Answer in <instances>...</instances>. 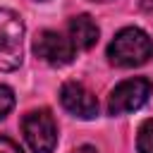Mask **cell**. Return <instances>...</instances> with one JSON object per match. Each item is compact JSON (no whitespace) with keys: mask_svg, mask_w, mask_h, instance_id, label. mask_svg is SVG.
<instances>
[{"mask_svg":"<svg viewBox=\"0 0 153 153\" xmlns=\"http://www.w3.org/2000/svg\"><path fill=\"white\" fill-rule=\"evenodd\" d=\"M153 86L148 79L143 76H134V79H124L120 81L110 96H108V112L110 115H124V112H134L141 105H146L148 96H151Z\"/></svg>","mask_w":153,"mask_h":153,"instance_id":"obj_4","label":"cell"},{"mask_svg":"<svg viewBox=\"0 0 153 153\" xmlns=\"http://www.w3.org/2000/svg\"><path fill=\"white\" fill-rule=\"evenodd\" d=\"M24 22L12 10H0V72H12L22 65Z\"/></svg>","mask_w":153,"mask_h":153,"instance_id":"obj_2","label":"cell"},{"mask_svg":"<svg viewBox=\"0 0 153 153\" xmlns=\"http://www.w3.org/2000/svg\"><path fill=\"white\" fill-rule=\"evenodd\" d=\"M67 29H69V41H72L74 50H91V48L98 43L100 31H98V24H96L88 14H76V17H72L69 24H67Z\"/></svg>","mask_w":153,"mask_h":153,"instance_id":"obj_7","label":"cell"},{"mask_svg":"<svg viewBox=\"0 0 153 153\" xmlns=\"http://www.w3.org/2000/svg\"><path fill=\"white\" fill-rule=\"evenodd\" d=\"M108 57L115 67H141L153 57V41L139 26H124L108 45Z\"/></svg>","mask_w":153,"mask_h":153,"instance_id":"obj_1","label":"cell"},{"mask_svg":"<svg viewBox=\"0 0 153 153\" xmlns=\"http://www.w3.org/2000/svg\"><path fill=\"white\" fill-rule=\"evenodd\" d=\"M0 153H24V151H22V148H19V143H14L12 139L0 136Z\"/></svg>","mask_w":153,"mask_h":153,"instance_id":"obj_10","label":"cell"},{"mask_svg":"<svg viewBox=\"0 0 153 153\" xmlns=\"http://www.w3.org/2000/svg\"><path fill=\"white\" fill-rule=\"evenodd\" d=\"M136 148H139V153H153V120H146L139 127Z\"/></svg>","mask_w":153,"mask_h":153,"instance_id":"obj_8","label":"cell"},{"mask_svg":"<svg viewBox=\"0 0 153 153\" xmlns=\"http://www.w3.org/2000/svg\"><path fill=\"white\" fill-rule=\"evenodd\" d=\"M33 53H36L38 60H43L50 67H65L76 55L72 41L65 38L62 33H57V31H50V29L41 31L33 38Z\"/></svg>","mask_w":153,"mask_h":153,"instance_id":"obj_5","label":"cell"},{"mask_svg":"<svg viewBox=\"0 0 153 153\" xmlns=\"http://www.w3.org/2000/svg\"><path fill=\"white\" fill-rule=\"evenodd\" d=\"M22 131L31 153H53L57 146V124L45 108L26 112L22 120Z\"/></svg>","mask_w":153,"mask_h":153,"instance_id":"obj_3","label":"cell"},{"mask_svg":"<svg viewBox=\"0 0 153 153\" xmlns=\"http://www.w3.org/2000/svg\"><path fill=\"white\" fill-rule=\"evenodd\" d=\"M14 108V91L5 84H0V120H5Z\"/></svg>","mask_w":153,"mask_h":153,"instance_id":"obj_9","label":"cell"},{"mask_svg":"<svg viewBox=\"0 0 153 153\" xmlns=\"http://www.w3.org/2000/svg\"><path fill=\"white\" fill-rule=\"evenodd\" d=\"M60 103L62 108L79 117V120H93L98 117V100L96 96L79 81H65L60 88Z\"/></svg>","mask_w":153,"mask_h":153,"instance_id":"obj_6","label":"cell"},{"mask_svg":"<svg viewBox=\"0 0 153 153\" xmlns=\"http://www.w3.org/2000/svg\"><path fill=\"white\" fill-rule=\"evenodd\" d=\"M72 153H98L93 146H79V148H74Z\"/></svg>","mask_w":153,"mask_h":153,"instance_id":"obj_11","label":"cell"},{"mask_svg":"<svg viewBox=\"0 0 153 153\" xmlns=\"http://www.w3.org/2000/svg\"><path fill=\"white\" fill-rule=\"evenodd\" d=\"M91 2H110V0H91Z\"/></svg>","mask_w":153,"mask_h":153,"instance_id":"obj_12","label":"cell"}]
</instances>
